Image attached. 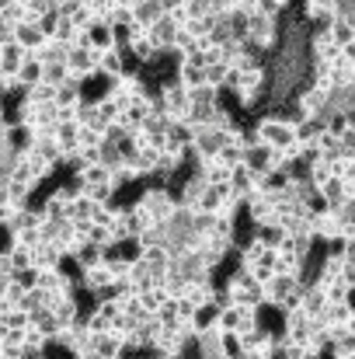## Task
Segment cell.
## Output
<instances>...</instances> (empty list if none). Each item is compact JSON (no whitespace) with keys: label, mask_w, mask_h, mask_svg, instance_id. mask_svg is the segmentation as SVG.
I'll return each mask as SVG.
<instances>
[{"label":"cell","mask_w":355,"mask_h":359,"mask_svg":"<svg viewBox=\"0 0 355 359\" xmlns=\"http://www.w3.org/2000/svg\"><path fill=\"white\" fill-rule=\"evenodd\" d=\"M220 91L213 88H199V91H188V122L192 126H209V122L220 116Z\"/></svg>","instance_id":"1"},{"label":"cell","mask_w":355,"mask_h":359,"mask_svg":"<svg viewBox=\"0 0 355 359\" xmlns=\"http://www.w3.org/2000/svg\"><path fill=\"white\" fill-rule=\"evenodd\" d=\"M157 109H160L171 122L188 119V91H185L178 81L160 84V88H157Z\"/></svg>","instance_id":"2"},{"label":"cell","mask_w":355,"mask_h":359,"mask_svg":"<svg viewBox=\"0 0 355 359\" xmlns=\"http://www.w3.org/2000/svg\"><path fill=\"white\" fill-rule=\"evenodd\" d=\"M258 325V307H251V304H230V307H223L220 311V332H237V335H244V332H251Z\"/></svg>","instance_id":"3"},{"label":"cell","mask_w":355,"mask_h":359,"mask_svg":"<svg viewBox=\"0 0 355 359\" xmlns=\"http://www.w3.org/2000/svg\"><path fill=\"white\" fill-rule=\"evenodd\" d=\"M67 67H70V77L84 84L88 77L98 74V49H91V46H70Z\"/></svg>","instance_id":"4"},{"label":"cell","mask_w":355,"mask_h":359,"mask_svg":"<svg viewBox=\"0 0 355 359\" xmlns=\"http://www.w3.org/2000/svg\"><path fill=\"white\" fill-rule=\"evenodd\" d=\"M146 32H150V39L157 42L160 53H174V46H178V32H181V18H178V14H160Z\"/></svg>","instance_id":"5"},{"label":"cell","mask_w":355,"mask_h":359,"mask_svg":"<svg viewBox=\"0 0 355 359\" xmlns=\"http://www.w3.org/2000/svg\"><path fill=\"white\" fill-rule=\"evenodd\" d=\"M244 168H251V171L261 178L265 171H272V168H275V150H272L268 143H261V140H254V136H251V143L244 147Z\"/></svg>","instance_id":"6"},{"label":"cell","mask_w":355,"mask_h":359,"mask_svg":"<svg viewBox=\"0 0 355 359\" xmlns=\"http://www.w3.org/2000/svg\"><path fill=\"white\" fill-rule=\"evenodd\" d=\"M112 283H116V276H112V265L109 262H98V265H91V269L81 272V290H88L95 297H102Z\"/></svg>","instance_id":"7"},{"label":"cell","mask_w":355,"mask_h":359,"mask_svg":"<svg viewBox=\"0 0 355 359\" xmlns=\"http://www.w3.org/2000/svg\"><path fill=\"white\" fill-rule=\"evenodd\" d=\"M303 18L314 28H328L338 18V0H303Z\"/></svg>","instance_id":"8"},{"label":"cell","mask_w":355,"mask_h":359,"mask_svg":"<svg viewBox=\"0 0 355 359\" xmlns=\"http://www.w3.org/2000/svg\"><path fill=\"white\" fill-rule=\"evenodd\" d=\"M32 251H35V269H56V265L67 258L63 244H60L56 238H42Z\"/></svg>","instance_id":"9"},{"label":"cell","mask_w":355,"mask_h":359,"mask_svg":"<svg viewBox=\"0 0 355 359\" xmlns=\"http://www.w3.org/2000/svg\"><path fill=\"white\" fill-rule=\"evenodd\" d=\"M174 81H178L185 91H199V88H206V67H199V63H192V60H178Z\"/></svg>","instance_id":"10"},{"label":"cell","mask_w":355,"mask_h":359,"mask_svg":"<svg viewBox=\"0 0 355 359\" xmlns=\"http://www.w3.org/2000/svg\"><path fill=\"white\" fill-rule=\"evenodd\" d=\"M91 349L98 353V359H122L125 339L118 332H102V335H91Z\"/></svg>","instance_id":"11"},{"label":"cell","mask_w":355,"mask_h":359,"mask_svg":"<svg viewBox=\"0 0 355 359\" xmlns=\"http://www.w3.org/2000/svg\"><path fill=\"white\" fill-rule=\"evenodd\" d=\"M88 42H91V49H98V53H105V49H116V28L109 25V21H91L88 28Z\"/></svg>","instance_id":"12"},{"label":"cell","mask_w":355,"mask_h":359,"mask_svg":"<svg viewBox=\"0 0 355 359\" xmlns=\"http://www.w3.org/2000/svg\"><path fill=\"white\" fill-rule=\"evenodd\" d=\"M98 74L102 77H109V81H116L125 74V53L122 49H105V53H98Z\"/></svg>","instance_id":"13"},{"label":"cell","mask_w":355,"mask_h":359,"mask_svg":"<svg viewBox=\"0 0 355 359\" xmlns=\"http://www.w3.org/2000/svg\"><path fill=\"white\" fill-rule=\"evenodd\" d=\"M46 39H49V35L39 28V21H18V28H14V42H21L28 53H35Z\"/></svg>","instance_id":"14"},{"label":"cell","mask_w":355,"mask_h":359,"mask_svg":"<svg viewBox=\"0 0 355 359\" xmlns=\"http://www.w3.org/2000/svg\"><path fill=\"white\" fill-rule=\"evenodd\" d=\"M53 140H56V147L63 150V154H70V150H77L81 147V122H56V129H53Z\"/></svg>","instance_id":"15"},{"label":"cell","mask_w":355,"mask_h":359,"mask_svg":"<svg viewBox=\"0 0 355 359\" xmlns=\"http://www.w3.org/2000/svg\"><path fill=\"white\" fill-rule=\"evenodd\" d=\"M125 49H129V53H132V56H136L143 67H146V63H153V60L160 56V49H157V42L150 39V32H139V35H136V39H132Z\"/></svg>","instance_id":"16"},{"label":"cell","mask_w":355,"mask_h":359,"mask_svg":"<svg viewBox=\"0 0 355 359\" xmlns=\"http://www.w3.org/2000/svg\"><path fill=\"white\" fill-rule=\"evenodd\" d=\"M25 56H28V49H25L21 42H14V39L4 42V46H0V70H4V74H18V67L25 63Z\"/></svg>","instance_id":"17"},{"label":"cell","mask_w":355,"mask_h":359,"mask_svg":"<svg viewBox=\"0 0 355 359\" xmlns=\"http://www.w3.org/2000/svg\"><path fill=\"white\" fill-rule=\"evenodd\" d=\"M70 258H74V262L81 265V272H84V269H91V265L105 262V248H102V244H95V241L84 238L81 244H77V251H74Z\"/></svg>","instance_id":"18"},{"label":"cell","mask_w":355,"mask_h":359,"mask_svg":"<svg viewBox=\"0 0 355 359\" xmlns=\"http://www.w3.org/2000/svg\"><path fill=\"white\" fill-rule=\"evenodd\" d=\"M42 70H46V63H42L39 56H32V53H28V56H25V63L18 67V84H21V91H25V88H35V84L42 81Z\"/></svg>","instance_id":"19"},{"label":"cell","mask_w":355,"mask_h":359,"mask_svg":"<svg viewBox=\"0 0 355 359\" xmlns=\"http://www.w3.org/2000/svg\"><path fill=\"white\" fill-rule=\"evenodd\" d=\"M321 196H324V203H328V210H342L349 199H345V178L342 175H331L324 185H321Z\"/></svg>","instance_id":"20"},{"label":"cell","mask_w":355,"mask_h":359,"mask_svg":"<svg viewBox=\"0 0 355 359\" xmlns=\"http://www.w3.org/2000/svg\"><path fill=\"white\" fill-rule=\"evenodd\" d=\"M67 53H70V46H67V42H60V39H46L32 56H39L42 63H67Z\"/></svg>","instance_id":"21"},{"label":"cell","mask_w":355,"mask_h":359,"mask_svg":"<svg viewBox=\"0 0 355 359\" xmlns=\"http://www.w3.org/2000/svg\"><path fill=\"white\" fill-rule=\"evenodd\" d=\"M160 14H164L160 0H139V4H132V21H136L139 28H150Z\"/></svg>","instance_id":"22"},{"label":"cell","mask_w":355,"mask_h":359,"mask_svg":"<svg viewBox=\"0 0 355 359\" xmlns=\"http://www.w3.org/2000/svg\"><path fill=\"white\" fill-rule=\"evenodd\" d=\"M136 297H139V304H143V311H146V314H157V311L164 307V300H167L171 293H167L164 286H143V290H139Z\"/></svg>","instance_id":"23"},{"label":"cell","mask_w":355,"mask_h":359,"mask_svg":"<svg viewBox=\"0 0 355 359\" xmlns=\"http://www.w3.org/2000/svg\"><path fill=\"white\" fill-rule=\"evenodd\" d=\"M28 314H32V321H28V325H32V328H39V332H46L49 339H53V335H56V332L63 328V325L56 321V314H53L49 307H35V311H28Z\"/></svg>","instance_id":"24"},{"label":"cell","mask_w":355,"mask_h":359,"mask_svg":"<svg viewBox=\"0 0 355 359\" xmlns=\"http://www.w3.org/2000/svg\"><path fill=\"white\" fill-rule=\"evenodd\" d=\"M328 32L335 35V42H338V46H349V42H355V18L338 14V18L328 25Z\"/></svg>","instance_id":"25"},{"label":"cell","mask_w":355,"mask_h":359,"mask_svg":"<svg viewBox=\"0 0 355 359\" xmlns=\"http://www.w3.org/2000/svg\"><path fill=\"white\" fill-rule=\"evenodd\" d=\"M220 356L223 359H244L247 349H244V339L237 332H220Z\"/></svg>","instance_id":"26"},{"label":"cell","mask_w":355,"mask_h":359,"mask_svg":"<svg viewBox=\"0 0 355 359\" xmlns=\"http://www.w3.org/2000/svg\"><path fill=\"white\" fill-rule=\"evenodd\" d=\"M230 63H209L206 67V88L213 91H227V81H230Z\"/></svg>","instance_id":"27"},{"label":"cell","mask_w":355,"mask_h":359,"mask_svg":"<svg viewBox=\"0 0 355 359\" xmlns=\"http://www.w3.org/2000/svg\"><path fill=\"white\" fill-rule=\"evenodd\" d=\"M42 81H46V84H53V88H60V84H67V81H70V67H67V63H46Z\"/></svg>","instance_id":"28"},{"label":"cell","mask_w":355,"mask_h":359,"mask_svg":"<svg viewBox=\"0 0 355 359\" xmlns=\"http://www.w3.org/2000/svg\"><path fill=\"white\" fill-rule=\"evenodd\" d=\"M28 321H32V314H28L25 307H7V311L0 314V325H4V328H28Z\"/></svg>","instance_id":"29"},{"label":"cell","mask_w":355,"mask_h":359,"mask_svg":"<svg viewBox=\"0 0 355 359\" xmlns=\"http://www.w3.org/2000/svg\"><path fill=\"white\" fill-rule=\"evenodd\" d=\"M331 359H349V356H355V328H349L335 346H331V353H328Z\"/></svg>","instance_id":"30"},{"label":"cell","mask_w":355,"mask_h":359,"mask_svg":"<svg viewBox=\"0 0 355 359\" xmlns=\"http://www.w3.org/2000/svg\"><path fill=\"white\" fill-rule=\"evenodd\" d=\"M157 318H160L164 325H181V314H178V297H167V300H164V307L157 311Z\"/></svg>","instance_id":"31"},{"label":"cell","mask_w":355,"mask_h":359,"mask_svg":"<svg viewBox=\"0 0 355 359\" xmlns=\"http://www.w3.org/2000/svg\"><path fill=\"white\" fill-rule=\"evenodd\" d=\"M338 63H345V67H355V42L342 46V53H338Z\"/></svg>","instance_id":"32"},{"label":"cell","mask_w":355,"mask_h":359,"mask_svg":"<svg viewBox=\"0 0 355 359\" xmlns=\"http://www.w3.org/2000/svg\"><path fill=\"white\" fill-rule=\"evenodd\" d=\"M342 258H345L349 265H355V238H345V244H342Z\"/></svg>","instance_id":"33"},{"label":"cell","mask_w":355,"mask_h":359,"mask_svg":"<svg viewBox=\"0 0 355 359\" xmlns=\"http://www.w3.org/2000/svg\"><path fill=\"white\" fill-rule=\"evenodd\" d=\"M338 279H342L349 290H355V265H349V262H345V269H342V276H338Z\"/></svg>","instance_id":"34"},{"label":"cell","mask_w":355,"mask_h":359,"mask_svg":"<svg viewBox=\"0 0 355 359\" xmlns=\"http://www.w3.org/2000/svg\"><path fill=\"white\" fill-rule=\"evenodd\" d=\"M11 213H14V206H11V203H0V227L11 224Z\"/></svg>","instance_id":"35"},{"label":"cell","mask_w":355,"mask_h":359,"mask_svg":"<svg viewBox=\"0 0 355 359\" xmlns=\"http://www.w3.org/2000/svg\"><path fill=\"white\" fill-rule=\"evenodd\" d=\"M0 122H4V105H0Z\"/></svg>","instance_id":"36"},{"label":"cell","mask_w":355,"mask_h":359,"mask_svg":"<svg viewBox=\"0 0 355 359\" xmlns=\"http://www.w3.org/2000/svg\"><path fill=\"white\" fill-rule=\"evenodd\" d=\"M0 359H11V356H4V353H0Z\"/></svg>","instance_id":"37"},{"label":"cell","mask_w":355,"mask_h":359,"mask_svg":"<svg viewBox=\"0 0 355 359\" xmlns=\"http://www.w3.org/2000/svg\"><path fill=\"white\" fill-rule=\"evenodd\" d=\"M132 4H139V0H132Z\"/></svg>","instance_id":"38"},{"label":"cell","mask_w":355,"mask_h":359,"mask_svg":"<svg viewBox=\"0 0 355 359\" xmlns=\"http://www.w3.org/2000/svg\"><path fill=\"white\" fill-rule=\"evenodd\" d=\"M0 46H4V42H0Z\"/></svg>","instance_id":"39"}]
</instances>
